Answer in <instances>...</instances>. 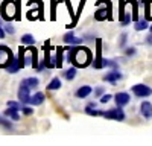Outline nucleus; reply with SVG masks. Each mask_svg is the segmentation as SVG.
Segmentation results:
<instances>
[{"label":"nucleus","mask_w":152,"mask_h":146,"mask_svg":"<svg viewBox=\"0 0 152 146\" xmlns=\"http://www.w3.org/2000/svg\"><path fill=\"white\" fill-rule=\"evenodd\" d=\"M66 52L67 53V61L72 63L75 67L78 69H85L88 67L91 63H93V55H91V50L88 47H81V44L75 46V47H70V46H66Z\"/></svg>","instance_id":"obj_1"},{"label":"nucleus","mask_w":152,"mask_h":146,"mask_svg":"<svg viewBox=\"0 0 152 146\" xmlns=\"http://www.w3.org/2000/svg\"><path fill=\"white\" fill-rule=\"evenodd\" d=\"M17 0H3L2 5H0V15L6 23H11L17 20Z\"/></svg>","instance_id":"obj_2"},{"label":"nucleus","mask_w":152,"mask_h":146,"mask_svg":"<svg viewBox=\"0 0 152 146\" xmlns=\"http://www.w3.org/2000/svg\"><path fill=\"white\" fill-rule=\"evenodd\" d=\"M104 3H105V8H100L94 12V20L97 21H104V20H113V15H111V12H113V8H111V2L110 0H104Z\"/></svg>","instance_id":"obj_3"},{"label":"nucleus","mask_w":152,"mask_h":146,"mask_svg":"<svg viewBox=\"0 0 152 146\" xmlns=\"http://www.w3.org/2000/svg\"><path fill=\"white\" fill-rule=\"evenodd\" d=\"M12 58H14V55H12V50L9 47L5 44L0 46V69H6L12 61Z\"/></svg>","instance_id":"obj_4"},{"label":"nucleus","mask_w":152,"mask_h":146,"mask_svg":"<svg viewBox=\"0 0 152 146\" xmlns=\"http://www.w3.org/2000/svg\"><path fill=\"white\" fill-rule=\"evenodd\" d=\"M43 50H44V63H46V67L47 69H53L56 67V59L55 56H52V46H50V41L47 40L43 46Z\"/></svg>","instance_id":"obj_5"},{"label":"nucleus","mask_w":152,"mask_h":146,"mask_svg":"<svg viewBox=\"0 0 152 146\" xmlns=\"http://www.w3.org/2000/svg\"><path fill=\"white\" fill-rule=\"evenodd\" d=\"M94 69H102L104 67V58H102V40L96 38V56L93 61Z\"/></svg>","instance_id":"obj_6"},{"label":"nucleus","mask_w":152,"mask_h":146,"mask_svg":"<svg viewBox=\"0 0 152 146\" xmlns=\"http://www.w3.org/2000/svg\"><path fill=\"white\" fill-rule=\"evenodd\" d=\"M102 116L107 117V119H111V120H119V122L125 120V113H123L122 107H117V108L110 110V111H105V113H102Z\"/></svg>","instance_id":"obj_7"},{"label":"nucleus","mask_w":152,"mask_h":146,"mask_svg":"<svg viewBox=\"0 0 152 146\" xmlns=\"http://www.w3.org/2000/svg\"><path fill=\"white\" fill-rule=\"evenodd\" d=\"M18 101L21 104H29L31 102V88L28 87L26 84H20V87H18Z\"/></svg>","instance_id":"obj_8"},{"label":"nucleus","mask_w":152,"mask_h":146,"mask_svg":"<svg viewBox=\"0 0 152 146\" xmlns=\"http://www.w3.org/2000/svg\"><path fill=\"white\" fill-rule=\"evenodd\" d=\"M132 93L137 97H149L152 94V90H151V87H148L146 84H137V85L132 87Z\"/></svg>","instance_id":"obj_9"},{"label":"nucleus","mask_w":152,"mask_h":146,"mask_svg":"<svg viewBox=\"0 0 152 146\" xmlns=\"http://www.w3.org/2000/svg\"><path fill=\"white\" fill-rule=\"evenodd\" d=\"M43 8H44V5H43V2H41L40 6H38L37 9H35V8H34V9H29V11H28V14H26V18H28L29 21L43 20Z\"/></svg>","instance_id":"obj_10"},{"label":"nucleus","mask_w":152,"mask_h":146,"mask_svg":"<svg viewBox=\"0 0 152 146\" xmlns=\"http://www.w3.org/2000/svg\"><path fill=\"white\" fill-rule=\"evenodd\" d=\"M62 40H64L66 44H70V46H78V44H82L84 43V38H78V36H75V34L72 31L67 32V34H64Z\"/></svg>","instance_id":"obj_11"},{"label":"nucleus","mask_w":152,"mask_h":146,"mask_svg":"<svg viewBox=\"0 0 152 146\" xmlns=\"http://www.w3.org/2000/svg\"><path fill=\"white\" fill-rule=\"evenodd\" d=\"M114 101H116V105L117 107H125V105L129 104L131 96L128 93H125V91H120V93H117L116 96H114Z\"/></svg>","instance_id":"obj_12"},{"label":"nucleus","mask_w":152,"mask_h":146,"mask_svg":"<svg viewBox=\"0 0 152 146\" xmlns=\"http://www.w3.org/2000/svg\"><path fill=\"white\" fill-rule=\"evenodd\" d=\"M91 91H93V88L90 87V85H81V87L76 90L75 96L78 97V99H85V97H88L91 94Z\"/></svg>","instance_id":"obj_13"},{"label":"nucleus","mask_w":152,"mask_h":146,"mask_svg":"<svg viewBox=\"0 0 152 146\" xmlns=\"http://www.w3.org/2000/svg\"><path fill=\"white\" fill-rule=\"evenodd\" d=\"M122 79V73L119 72V69L117 70H111L110 73H107V75L104 76V81H107V82H111V84H114V82H117V81H120Z\"/></svg>","instance_id":"obj_14"},{"label":"nucleus","mask_w":152,"mask_h":146,"mask_svg":"<svg viewBox=\"0 0 152 146\" xmlns=\"http://www.w3.org/2000/svg\"><path fill=\"white\" fill-rule=\"evenodd\" d=\"M140 113L145 119H152V104L151 102H143L140 105Z\"/></svg>","instance_id":"obj_15"},{"label":"nucleus","mask_w":152,"mask_h":146,"mask_svg":"<svg viewBox=\"0 0 152 146\" xmlns=\"http://www.w3.org/2000/svg\"><path fill=\"white\" fill-rule=\"evenodd\" d=\"M44 99H46V96H44V93H41V91H38V93H35L34 96H31V105H34V107H38V105H41L43 102H44Z\"/></svg>","instance_id":"obj_16"},{"label":"nucleus","mask_w":152,"mask_h":146,"mask_svg":"<svg viewBox=\"0 0 152 146\" xmlns=\"http://www.w3.org/2000/svg\"><path fill=\"white\" fill-rule=\"evenodd\" d=\"M85 113L88 116H102L104 111H99V110H96V102H90L87 107H85Z\"/></svg>","instance_id":"obj_17"},{"label":"nucleus","mask_w":152,"mask_h":146,"mask_svg":"<svg viewBox=\"0 0 152 146\" xmlns=\"http://www.w3.org/2000/svg\"><path fill=\"white\" fill-rule=\"evenodd\" d=\"M21 67H20V63H18V58H12V61L9 63V66L6 67V72L8 73H17L18 70H20Z\"/></svg>","instance_id":"obj_18"},{"label":"nucleus","mask_w":152,"mask_h":146,"mask_svg":"<svg viewBox=\"0 0 152 146\" xmlns=\"http://www.w3.org/2000/svg\"><path fill=\"white\" fill-rule=\"evenodd\" d=\"M149 28V20L148 18H138L137 21H135V24H134V29L135 31H145V29H148Z\"/></svg>","instance_id":"obj_19"},{"label":"nucleus","mask_w":152,"mask_h":146,"mask_svg":"<svg viewBox=\"0 0 152 146\" xmlns=\"http://www.w3.org/2000/svg\"><path fill=\"white\" fill-rule=\"evenodd\" d=\"M84 5H85V0H81V3H79V8H78V12H76V15H75V18L72 20V23H70V24H67V28H69V29L75 28L76 24H78V18H79V15H81V12H82V9H84Z\"/></svg>","instance_id":"obj_20"},{"label":"nucleus","mask_w":152,"mask_h":146,"mask_svg":"<svg viewBox=\"0 0 152 146\" xmlns=\"http://www.w3.org/2000/svg\"><path fill=\"white\" fill-rule=\"evenodd\" d=\"M64 52H66L64 47H58V49H56L55 59H56V67H58V69L62 67V61H64Z\"/></svg>","instance_id":"obj_21"},{"label":"nucleus","mask_w":152,"mask_h":146,"mask_svg":"<svg viewBox=\"0 0 152 146\" xmlns=\"http://www.w3.org/2000/svg\"><path fill=\"white\" fill-rule=\"evenodd\" d=\"M3 116H5V117H9V119H12V120H20L18 111H17V110H14V108H9V107L5 110Z\"/></svg>","instance_id":"obj_22"},{"label":"nucleus","mask_w":152,"mask_h":146,"mask_svg":"<svg viewBox=\"0 0 152 146\" xmlns=\"http://www.w3.org/2000/svg\"><path fill=\"white\" fill-rule=\"evenodd\" d=\"M20 41H21V44H24V46H34V44H35V38H34V35H31V34L21 35Z\"/></svg>","instance_id":"obj_23"},{"label":"nucleus","mask_w":152,"mask_h":146,"mask_svg":"<svg viewBox=\"0 0 152 146\" xmlns=\"http://www.w3.org/2000/svg\"><path fill=\"white\" fill-rule=\"evenodd\" d=\"M21 82H23V84H26L29 88H37V87H38V84H40V79L32 76V78H26V79H23Z\"/></svg>","instance_id":"obj_24"},{"label":"nucleus","mask_w":152,"mask_h":146,"mask_svg":"<svg viewBox=\"0 0 152 146\" xmlns=\"http://www.w3.org/2000/svg\"><path fill=\"white\" fill-rule=\"evenodd\" d=\"M61 85H62L61 84V79L59 78H53L52 81L47 84V90H59Z\"/></svg>","instance_id":"obj_25"},{"label":"nucleus","mask_w":152,"mask_h":146,"mask_svg":"<svg viewBox=\"0 0 152 146\" xmlns=\"http://www.w3.org/2000/svg\"><path fill=\"white\" fill-rule=\"evenodd\" d=\"M76 70H78V67H70L69 70H66L64 72V78L67 79V81H73L75 79V76H76Z\"/></svg>","instance_id":"obj_26"},{"label":"nucleus","mask_w":152,"mask_h":146,"mask_svg":"<svg viewBox=\"0 0 152 146\" xmlns=\"http://www.w3.org/2000/svg\"><path fill=\"white\" fill-rule=\"evenodd\" d=\"M24 50H26V47H18V63H20V67L24 69L26 67V63H24Z\"/></svg>","instance_id":"obj_27"},{"label":"nucleus","mask_w":152,"mask_h":146,"mask_svg":"<svg viewBox=\"0 0 152 146\" xmlns=\"http://www.w3.org/2000/svg\"><path fill=\"white\" fill-rule=\"evenodd\" d=\"M104 67H111L114 70H117L119 64H117V61H114V59H104Z\"/></svg>","instance_id":"obj_28"},{"label":"nucleus","mask_w":152,"mask_h":146,"mask_svg":"<svg viewBox=\"0 0 152 146\" xmlns=\"http://www.w3.org/2000/svg\"><path fill=\"white\" fill-rule=\"evenodd\" d=\"M9 108H14V110H17V111H20V110H23V105L20 104V102H15V101H8V104H6Z\"/></svg>","instance_id":"obj_29"},{"label":"nucleus","mask_w":152,"mask_h":146,"mask_svg":"<svg viewBox=\"0 0 152 146\" xmlns=\"http://www.w3.org/2000/svg\"><path fill=\"white\" fill-rule=\"evenodd\" d=\"M131 21H132V15L131 14H125V17H123V20L120 23L123 24V26H126V24H129Z\"/></svg>","instance_id":"obj_30"},{"label":"nucleus","mask_w":152,"mask_h":146,"mask_svg":"<svg viewBox=\"0 0 152 146\" xmlns=\"http://www.w3.org/2000/svg\"><path fill=\"white\" fill-rule=\"evenodd\" d=\"M126 38H128V34H122V35H120V43H119V46H120L122 49H125V44H126Z\"/></svg>","instance_id":"obj_31"},{"label":"nucleus","mask_w":152,"mask_h":146,"mask_svg":"<svg viewBox=\"0 0 152 146\" xmlns=\"http://www.w3.org/2000/svg\"><path fill=\"white\" fill-rule=\"evenodd\" d=\"M111 99H113L111 94H108V93H107V94H102V97H100V104H107V102H110Z\"/></svg>","instance_id":"obj_32"},{"label":"nucleus","mask_w":152,"mask_h":146,"mask_svg":"<svg viewBox=\"0 0 152 146\" xmlns=\"http://www.w3.org/2000/svg\"><path fill=\"white\" fill-rule=\"evenodd\" d=\"M23 114H26V116H31V114H34V108H31V107H23Z\"/></svg>","instance_id":"obj_33"},{"label":"nucleus","mask_w":152,"mask_h":146,"mask_svg":"<svg viewBox=\"0 0 152 146\" xmlns=\"http://www.w3.org/2000/svg\"><path fill=\"white\" fill-rule=\"evenodd\" d=\"M0 125H3L6 129H11L12 126H11V123H9V122L6 120V119H3V117H0Z\"/></svg>","instance_id":"obj_34"},{"label":"nucleus","mask_w":152,"mask_h":146,"mask_svg":"<svg viewBox=\"0 0 152 146\" xmlns=\"http://www.w3.org/2000/svg\"><path fill=\"white\" fill-rule=\"evenodd\" d=\"M125 53H126V56H132V55H135V47H129V49H126Z\"/></svg>","instance_id":"obj_35"},{"label":"nucleus","mask_w":152,"mask_h":146,"mask_svg":"<svg viewBox=\"0 0 152 146\" xmlns=\"http://www.w3.org/2000/svg\"><path fill=\"white\" fill-rule=\"evenodd\" d=\"M102 94H105L104 87H97V88L94 90V96H102Z\"/></svg>","instance_id":"obj_36"},{"label":"nucleus","mask_w":152,"mask_h":146,"mask_svg":"<svg viewBox=\"0 0 152 146\" xmlns=\"http://www.w3.org/2000/svg\"><path fill=\"white\" fill-rule=\"evenodd\" d=\"M55 6H56V2H52V15H50V20H56V15H55Z\"/></svg>","instance_id":"obj_37"},{"label":"nucleus","mask_w":152,"mask_h":146,"mask_svg":"<svg viewBox=\"0 0 152 146\" xmlns=\"http://www.w3.org/2000/svg\"><path fill=\"white\" fill-rule=\"evenodd\" d=\"M5 32H8V34H14V32H15V29H14V28H12V26H11V24H9V23H8V24H6V26H5Z\"/></svg>","instance_id":"obj_38"},{"label":"nucleus","mask_w":152,"mask_h":146,"mask_svg":"<svg viewBox=\"0 0 152 146\" xmlns=\"http://www.w3.org/2000/svg\"><path fill=\"white\" fill-rule=\"evenodd\" d=\"M5 36H6V35H5V29H3L2 26H0V40H3Z\"/></svg>","instance_id":"obj_39"},{"label":"nucleus","mask_w":152,"mask_h":146,"mask_svg":"<svg viewBox=\"0 0 152 146\" xmlns=\"http://www.w3.org/2000/svg\"><path fill=\"white\" fill-rule=\"evenodd\" d=\"M146 43H148L149 46H152V32H151V35H148V38H146Z\"/></svg>","instance_id":"obj_40"},{"label":"nucleus","mask_w":152,"mask_h":146,"mask_svg":"<svg viewBox=\"0 0 152 146\" xmlns=\"http://www.w3.org/2000/svg\"><path fill=\"white\" fill-rule=\"evenodd\" d=\"M149 31H151V32H152V24H151V26H149Z\"/></svg>","instance_id":"obj_41"}]
</instances>
